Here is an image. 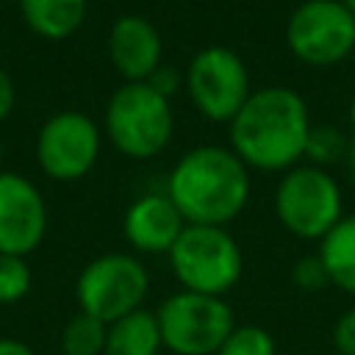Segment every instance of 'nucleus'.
I'll list each match as a JSON object with an SVG mask.
<instances>
[{"label": "nucleus", "instance_id": "1", "mask_svg": "<svg viewBox=\"0 0 355 355\" xmlns=\"http://www.w3.org/2000/svg\"><path fill=\"white\" fill-rule=\"evenodd\" d=\"M311 119L302 97L283 86L252 92L230 119L233 153L258 169H288L305 155Z\"/></svg>", "mask_w": 355, "mask_h": 355}, {"label": "nucleus", "instance_id": "2", "mask_svg": "<svg viewBox=\"0 0 355 355\" xmlns=\"http://www.w3.org/2000/svg\"><path fill=\"white\" fill-rule=\"evenodd\" d=\"M166 197L175 202L186 225L225 227L247 205V164L225 147L208 144L189 150L169 175Z\"/></svg>", "mask_w": 355, "mask_h": 355}, {"label": "nucleus", "instance_id": "3", "mask_svg": "<svg viewBox=\"0 0 355 355\" xmlns=\"http://www.w3.org/2000/svg\"><path fill=\"white\" fill-rule=\"evenodd\" d=\"M169 263L186 291L211 297L227 294L244 272L241 247L225 227L214 225H186L169 250Z\"/></svg>", "mask_w": 355, "mask_h": 355}, {"label": "nucleus", "instance_id": "4", "mask_svg": "<svg viewBox=\"0 0 355 355\" xmlns=\"http://www.w3.org/2000/svg\"><path fill=\"white\" fill-rule=\"evenodd\" d=\"M164 349L175 355H216L236 327L233 311L222 297L178 291L155 311Z\"/></svg>", "mask_w": 355, "mask_h": 355}, {"label": "nucleus", "instance_id": "5", "mask_svg": "<svg viewBox=\"0 0 355 355\" xmlns=\"http://www.w3.org/2000/svg\"><path fill=\"white\" fill-rule=\"evenodd\" d=\"M105 130L119 153L130 158H153L172 136L169 100L147 83H125L108 100Z\"/></svg>", "mask_w": 355, "mask_h": 355}, {"label": "nucleus", "instance_id": "6", "mask_svg": "<svg viewBox=\"0 0 355 355\" xmlns=\"http://www.w3.org/2000/svg\"><path fill=\"white\" fill-rule=\"evenodd\" d=\"M150 288L147 269L139 258L125 252H105L83 266L75 283L80 313H89L105 324L141 308Z\"/></svg>", "mask_w": 355, "mask_h": 355}, {"label": "nucleus", "instance_id": "7", "mask_svg": "<svg viewBox=\"0 0 355 355\" xmlns=\"http://www.w3.org/2000/svg\"><path fill=\"white\" fill-rule=\"evenodd\" d=\"M280 225L300 239H324L341 219L338 183L319 166L291 169L275 194Z\"/></svg>", "mask_w": 355, "mask_h": 355}, {"label": "nucleus", "instance_id": "8", "mask_svg": "<svg viewBox=\"0 0 355 355\" xmlns=\"http://www.w3.org/2000/svg\"><path fill=\"white\" fill-rule=\"evenodd\" d=\"M291 53L311 67H330L355 47V17L338 0H305L288 19Z\"/></svg>", "mask_w": 355, "mask_h": 355}, {"label": "nucleus", "instance_id": "9", "mask_svg": "<svg viewBox=\"0 0 355 355\" xmlns=\"http://www.w3.org/2000/svg\"><path fill=\"white\" fill-rule=\"evenodd\" d=\"M186 86L194 105L214 122H230L252 94L244 61L219 44L205 47L191 58Z\"/></svg>", "mask_w": 355, "mask_h": 355}, {"label": "nucleus", "instance_id": "10", "mask_svg": "<svg viewBox=\"0 0 355 355\" xmlns=\"http://www.w3.org/2000/svg\"><path fill=\"white\" fill-rule=\"evenodd\" d=\"M100 155L97 125L78 111H61L50 116L36 139L39 166L55 180L83 178Z\"/></svg>", "mask_w": 355, "mask_h": 355}, {"label": "nucleus", "instance_id": "11", "mask_svg": "<svg viewBox=\"0 0 355 355\" xmlns=\"http://www.w3.org/2000/svg\"><path fill=\"white\" fill-rule=\"evenodd\" d=\"M44 230L47 208L39 189L17 172H0V252L25 258L42 244Z\"/></svg>", "mask_w": 355, "mask_h": 355}, {"label": "nucleus", "instance_id": "12", "mask_svg": "<svg viewBox=\"0 0 355 355\" xmlns=\"http://www.w3.org/2000/svg\"><path fill=\"white\" fill-rule=\"evenodd\" d=\"M108 55L128 83H144L161 64V36L150 19L125 14L108 33Z\"/></svg>", "mask_w": 355, "mask_h": 355}, {"label": "nucleus", "instance_id": "13", "mask_svg": "<svg viewBox=\"0 0 355 355\" xmlns=\"http://www.w3.org/2000/svg\"><path fill=\"white\" fill-rule=\"evenodd\" d=\"M125 239L139 252H166L186 230V219L166 194H144L125 214Z\"/></svg>", "mask_w": 355, "mask_h": 355}, {"label": "nucleus", "instance_id": "14", "mask_svg": "<svg viewBox=\"0 0 355 355\" xmlns=\"http://www.w3.org/2000/svg\"><path fill=\"white\" fill-rule=\"evenodd\" d=\"M164 349L158 319L153 311H133L108 324L103 355H158Z\"/></svg>", "mask_w": 355, "mask_h": 355}, {"label": "nucleus", "instance_id": "15", "mask_svg": "<svg viewBox=\"0 0 355 355\" xmlns=\"http://www.w3.org/2000/svg\"><path fill=\"white\" fill-rule=\"evenodd\" d=\"M19 11L33 33L44 39H67L80 28L86 0H19Z\"/></svg>", "mask_w": 355, "mask_h": 355}, {"label": "nucleus", "instance_id": "16", "mask_svg": "<svg viewBox=\"0 0 355 355\" xmlns=\"http://www.w3.org/2000/svg\"><path fill=\"white\" fill-rule=\"evenodd\" d=\"M319 258L327 266L330 283L347 294H355V214L341 216L338 225L322 239Z\"/></svg>", "mask_w": 355, "mask_h": 355}, {"label": "nucleus", "instance_id": "17", "mask_svg": "<svg viewBox=\"0 0 355 355\" xmlns=\"http://www.w3.org/2000/svg\"><path fill=\"white\" fill-rule=\"evenodd\" d=\"M105 333L108 324L89 316L75 313L61 333V349L64 355H103L105 352Z\"/></svg>", "mask_w": 355, "mask_h": 355}, {"label": "nucleus", "instance_id": "18", "mask_svg": "<svg viewBox=\"0 0 355 355\" xmlns=\"http://www.w3.org/2000/svg\"><path fill=\"white\" fill-rule=\"evenodd\" d=\"M216 355H277L275 338L261 324H236Z\"/></svg>", "mask_w": 355, "mask_h": 355}, {"label": "nucleus", "instance_id": "19", "mask_svg": "<svg viewBox=\"0 0 355 355\" xmlns=\"http://www.w3.org/2000/svg\"><path fill=\"white\" fill-rule=\"evenodd\" d=\"M31 266L22 255L0 252V305H14L31 291Z\"/></svg>", "mask_w": 355, "mask_h": 355}, {"label": "nucleus", "instance_id": "20", "mask_svg": "<svg viewBox=\"0 0 355 355\" xmlns=\"http://www.w3.org/2000/svg\"><path fill=\"white\" fill-rule=\"evenodd\" d=\"M347 139L336 130V128H327V125H319V128H311V136H308V144H305V155L313 158L316 164H330V161H338L347 155Z\"/></svg>", "mask_w": 355, "mask_h": 355}, {"label": "nucleus", "instance_id": "21", "mask_svg": "<svg viewBox=\"0 0 355 355\" xmlns=\"http://www.w3.org/2000/svg\"><path fill=\"white\" fill-rule=\"evenodd\" d=\"M294 283L302 288V291H319L330 283V275H327V266L319 255H305L294 263V272H291Z\"/></svg>", "mask_w": 355, "mask_h": 355}, {"label": "nucleus", "instance_id": "22", "mask_svg": "<svg viewBox=\"0 0 355 355\" xmlns=\"http://www.w3.org/2000/svg\"><path fill=\"white\" fill-rule=\"evenodd\" d=\"M333 344L338 355H355V308L344 311L333 327Z\"/></svg>", "mask_w": 355, "mask_h": 355}, {"label": "nucleus", "instance_id": "23", "mask_svg": "<svg viewBox=\"0 0 355 355\" xmlns=\"http://www.w3.org/2000/svg\"><path fill=\"white\" fill-rule=\"evenodd\" d=\"M150 89H155L161 97H172L175 92H178V86H180V75H178V69L175 67H169V64H158L155 67V72L144 80Z\"/></svg>", "mask_w": 355, "mask_h": 355}, {"label": "nucleus", "instance_id": "24", "mask_svg": "<svg viewBox=\"0 0 355 355\" xmlns=\"http://www.w3.org/2000/svg\"><path fill=\"white\" fill-rule=\"evenodd\" d=\"M14 100H17V94H14V80L8 78L6 69H0V122L11 114Z\"/></svg>", "mask_w": 355, "mask_h": 355}, {"label": "nucleus", "instance_id": "25", "mask_svg": "<svg viewBox=\"0 0 355 355\" xmlns=\"http://www.w3.org/2000/svg\"><path fill=\"white\" fill-rule=\"evenodd\" d=\"M0 355H36V352L19 338H0Z\"/></svg>", "mask_w": 355, "mask_h": 355}, {"label": "nucleus", "instance_id": "26", "mask_svg": "<svg viewBox=\"0 0 355 355\" xmlns=\"http://www.w3.org/2000/svg\"><path fill=\"white\" fill-rule=\"evenodd\" d=\"M344 161H347V169H349L352 180H355V136H352L349 144H347V155H344Z\"/></svg>", "mask_w": 355, "mask_h": 355}, {"label": "nucleus", "instance_id": "27", "mask_svg": "<svg viewBox=\"0 0 355 355\" xmlns=\"http://www.w3.org/2000/svg\"><path fill=\"white\" fill-rule=\"evenodd\" d=\"M338 3H341V6H344V8H347L352 17H355V0H338Z\"/></svg>", "mask_w": 355, "mask_h": 355}, {"label": "nucleus", "instance_id": "28", "mask_svg": "<svg viewBox=\"0 0 355 355\" xmlns=\"http://www.w3.org/2000/svg\"><path fill=\"white\" fill-rule=\"evenodd\" d=\"M349 122H352V128H355V97H352V103H349Z\"/></svg>", "mask_w": 355, "mask_h": 355}, {"label": "nucleus", "instance_id": "29", "mask_svg": "<svg viewBox=\"0 0 355 355\" xmlns=\"http://www.w3.org/2000/svg\"><path fill=\"white\" fill-rule=\"evenodd\" d=\"M0 158H3V144H0Z\"/></svg>", "mask_w": 355, "mask_h": 355}, {"label": "nucleus", "instance_id": "30", "mask_svg": "<svg viewBox=\"0 0 355 355\" xmlns=\"http://www.w3.org/2000/svg\"><path fill=\"white\" fill-rule=\"evenodd\" d=\"M336 355H338V352H336Z\"/></svg>", "mask_w": 355, "mask_h": 355}]
</instances>
